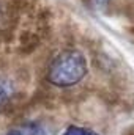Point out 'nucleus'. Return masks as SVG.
Returning <instances> with one entry per match:
<instances>
[{
  "label": "nucleus",
  "instance_id": "nucleus-1",
  "mask_svg": "<svg viewBox=\"0 0 134 135\" xmlns=\"http://www.w3.org/2000/svg\"><path fill=\"white\" fill-rule=\"evenodd\" d=\"M88 72V63L81 50L68 49L60 52L47 68L46 79L51 85L59 88H69L84 80Z\"/></svg>",
  "mask_w": 134,
  "mask_h": 135
},
{
  "label": "nucleus",
  "instance_id": "nucleus-2",
  "mask_svg": "<svg viewBox=\"0 0 134 135\" xmlns=\"http://www.w3.org/2000/svg\"><path fill=\"white\" fill-rule=\"evenodd\" d=\"M16 85L10 77L0 75V112L6 110L16 98Z\"/></svg>",
  "mask_w": 134,
  "mask_h": 135
},
{
  "label": "nucleus",
  "instance_id": "nucleus-3",
  "mask_svg": "<svg viewBox=\"0 0 134 135\" xmlns=\"http://www.w3.org/2000/svg\"><path fill=\"white\" fill-rule=\"evenodd\" d=\"M5 135H47V131L39 123H27L21 127L10 129Z\"/></svg>",
  "mask_w": 134,
  "mask_h": 135
},
{
  "label": "nucleus",
  "instance_id": "nucleus-4",
  "mask_svg": "<svg viewBox=\"0 0 134 135\" xmlns=\"http://www.w3.org/2000/svg\"><path fill=\"white\" fill-rule=\"evenodd\" d=\"M62 135H100L96 131L90 129V127H84V126H77V124H69L63 129Z\"/></svg>",
  "mask_w": 134,
  "mask_h": 135
},
{
  "label": "nucleus",
  "instance_id": "nucleus-5",
  "mask_svg": "<svg viewBox=\"0 0 134 135\" xmlns=\"http://www.w3.org/2000/svg\"><path fill=\"white\" fill-rule=\"evenodd\" d=\"M90 3H92L93 8H96V9H102V8L107 6L109 0H90Z\"/></svg>",
  "mask_w": 134,
  "mask_h": 135
},
{
  "label": "nucleus",
  "instance_id": "nucleus-6",
  "mask_svg": "<svg viewBox=\"0 0 134 135\" xmlns=\"http://www.w3.org/2000/svg\"><path fill=\"white\" fill-rule=\"evenodd\" d=\"M0 17H2V6H0Z\"/></svg>",
  "mask_w": 134,
  "mask_h": 135
}]
</instances>
